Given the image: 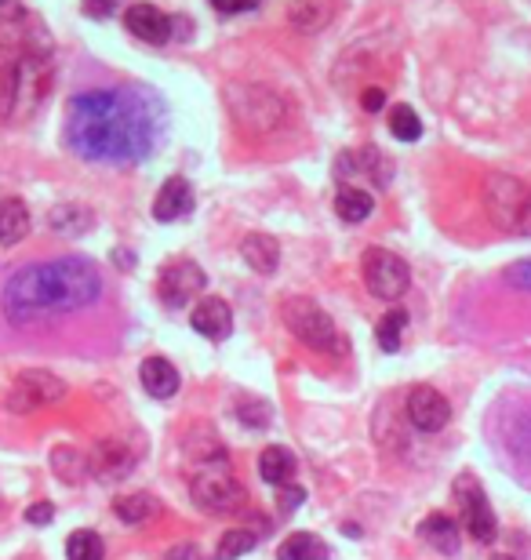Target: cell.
Here are the masks:
<instances>
[{
	"label": "cell",
	"instance_id": "34",
	"mask_svg": "<svg viewBox=\"0 0 531 560\" xmlns=\"http://www.w3.org/2000/svg\"><path fill=\"white\" fill-rule=\"evenodd\" d=\"M506 277L513 280V284H521V288H528L531 291V262H521V266H513Z\"/></svg>",
	"mask_w": 531,
	"mask_h": 560
},
{
	"label": "cell",
	"instance_id": "10",
	"mask_svg": "<svg viewBox=\"0 0 531 560\" xmlns=\"http://www.w3.org/2000/svg\"><path fill=\"white\" fill-rule=\"evenodd\" d=\"M204 284H208V277H204L201 266L179 259V262H168L161 270V277H157V295H161V302L168 310H182L193 295H201Z\"/></svg>",
	"mask_w": 531,
	"mask_h": 560
},
{
	"label": "cell",
	"instance_id": "11",
	"mask_svg": "<svg viewBox=\"0 0 531 560\" xmlns=\"http://www.w3.org/2000/svg\"><path fill=\"white\" fill-rule=\"evenodd\" d=\"M408 419L419 433L444 430L451 419L448 397H444L441 390H433V386H415V390L408 393Z\"/></svg>",
	"mask_w": 531,
	"mask_h": 560
},
{
	"label": "cell",
	"instance_id": "5",
	"mask_svg": "<svg viewBox=\"0 0 531 560\" xmlns=\"http://www.w3.org/2000/svg\"><path fill=\"white\" fill-rule=\"evenodd\" d=\"M284 324H288L310 350L331 353V357H339L342 353V339H339V331H335V320H331L317 302L291 299L288 306H284Z\"/></svg>",
	"mask_w": 531,
	"mask_h": 560
},
{
	"label": "cell",
	"instance_id": "6",
	"mask_svg": "<svg viewBox=\"0 0 531 560\" xmlns=\"http://www.w3.org/2000/svg\"><path fill=\"white\" fill-rule=\"evenodd\" d=\"M364 284H368V291L375 299H386V302L401 299L411 284L408 262L386 248H371L364 255Z\"/></svg>",
	"mask_w": 531,
	"mask_h": 560
},
{
	"label": "cell",
	"instance_id": "1",
	"mask_svg": "<svg viewBox=\"0 0 531 560\" xmlns=\"http://www.w3.org/2000/svg\"><path fill=\"white\" fill-rule=\"evenodd\" d=\"M157 117L146 95L131 88L84 91L66 113V142L73 153L102 164H135L157 146Z\"/></svg>",
	"mask_w": 531,
	"mask_h": 560
},
{
	"label": "cell",
	"instance_id": "15",
	"mask_svg": "<svg viewBox=\"0 0 531 560\" xmlns=\"http://www.w3.org/2000/svg\"><path fill=\"white\" fill-rule=\"evenodd\" d=\"M190 208H193L190 182L182 179V175H175V179L164 182L161 193H157V200H153V219H157V222H175V219H182V215H186Z\"/></svg>",
	"mask_w": 531,
	"mask_h": 560
},
{
	"label": "cell",
	"instance_id": "33",
	"mask_svg": "<svg viewBox=\"0 0 531 560\" xmlns=\"http://www.w3.org/2000/svg\"><path fill=\"white\" fill-rule=\"evenodd\" d=\"M302 499H306V491L295 488V484H291V488H284V491H281V510H284V513H291V510H295V506H299Z\"/></svg>",
	"mask_w": 531,
	"mask_h": 560
},
{
	"label": "cell",
	"instance_id": "21",
	"mask_svg": "<svg viewBox=\"0 0 531 560\" xmlns=\"http://www.w3.org/2000/svg\"><path fill=\"white\" fill-rule=\"evenodd\" d=\"M295 466H299L295 455H291L288 448H277V444L259 455V473L266 484H288V480L295 477Z\"/></svg>",
	"mask_w": 531,
	"mask_h": 560
},
{
	"label": "cell",
	"instance_id": "2",
	"mask_svg": "<svg viewBox=\"0 0 531 560\" xmlns=\"http://www.w3.org/2000/svg\"><path fill=\"white\" fill-rule=\"evenodd\" d=\"M102 277L88 259H51L26 266L4 288V313L15 324L41 320L51 313L84 310L99 299Z\"/></svg>",
	"mask_w": 531,
	"mask_h": 560
},
{
	"label": "cell",
	"instance_id": "24",
	"mask_svg": "<svg viewBox=\"0 0 531 560\" xmlns=\"http://www.w3.org/2000/svg\"><path fill=\"white\" fill-rule=\"evenodd\" d=\"M371 208H375V200H371V193L364 190H339V197H335V211H339V219L346 222H364L371 215Z\"/></svg>",
	"mask_w": 531,
	"mask_h": 560
},
{
	"label": "cell",
	"instance_id": "28",
	"mask_svg": "<svg viewBox=\"0 0 531 560\" xmlns=\"http://www.w3.org/2000/svg\"><path fill=\"white\" fill-rule=\"evenodd\" d=\"M48 222H51V230H59V233H88V226H91V211H84V208H73V204H66V208H55L48 215Z\"/></svg>",
	"mask_w": 531,
	"mask_h": 560
},
{
	"label": "cell",
	"instance_id": "29",
	"mask_svg": "<svg viewBox=\"0 0 531 560\" xmlns=\"http://www.w3.org/2000/svg\"><path fill=\"white\" fill-rule=\"evenodd\" d=\"M390 131L397 135L401 142H415L422 135V120L419 113L411 110V106H397V110H390Z\"/></svg>",
	"mask_w": 531,
	"mask_h": 560
},
{
	"label": "cell",
	"instance_id": "36",
	"mask_svg": "<svg viewBox=\"0 0 531 560\" xmlns=\"http://www.w3.org/2000/svg\"><path fill=\"white\" fill-rule=\"evenodd\" d=\"M382 102H386V95H382L379 88H368V91H364L361 106H364V110H368V113H375V110H382Z\"/></svg>",
	"mask_w": 531,
	"mask_h": 560
},
{
	"label": "cell",
	"instance_id": "39",
	"mask_svg": "<svg viewBox=\"0 0 531 560\" xmlns=\"http://www.w3.org/2000/svg\"><path fill=\"white\" fill-rule=\"evenodd\" d=\"M491 560H513V557H506V553H499V557H491Z\"/></svg>",
	"mask_w": 531,
	"mask_h": 560
},
{
	"label": "cell",
	"instance_id": "19",
	"mask_svg": "<svg viewBox=\"0 0 531 560\" xmlns=\"http://www.w3.org/2000/svg\"><path fill=\"white\" fill-rule=\"evenodd\" d=\"M30 233V211L19 197L0 200V244H19Z\"/></svg>",
	"mask_w": 531,
	"mask_h": 560
},
{
	"label": "cell",
	"instance_id": "37",
	"mask_svg": "<svg viewBox=\"0 0 531 560\" xmlns=\"http://www.w3.org/2000/svg\"><path fill=\"white\" fill-rule=\"evenodd\" d=\"M517 230L531 233V197H528V204H524V215H521V226H517Z\"/></svg>",
	"mask_w": 531,
	"mask_h": 560
},
{
	"label": "cell",
	"instance_id": "9",
	"mask_svg": "<svg viewBox=\"0 0 531 560\" xmlns=\"http://www.w3.org/2000/svg\"><path fill=\"white\" fill-rule=\"evenodd\" d=\"M455 499H459L462 520H466V531H470L473 539H477V542H491V539H495L499 524H495L491 502H488V495H484L481 484H477V477L462 473V477L455 480Z\"/></svg>",
	"mask_w": 531,
	"mask_h": 560
},
{
	"label": "cell",
	"instance_id": "3",
	"mask_svg": "<svg viewBox=\"0 0 531 560\" xmlns=\"http://www.w3.org/2000/svg\"><path fill=\"white\" fill-rule=\"evenodd\" d=\"M48 91V66L26 55L22 62L0 73V120L30 117Z\"/></svg>",
	"mask_w": 531,
	"mask_h": 560
},
{
	"label": "cell",
	"instance_id": "35",
	"mask_svg": "<svg viewBox=\"0 0 531 560\" xmlns=\"http://www.w3.org/2000/svg\"><path fill=\"white\" fill-rule=\"evenodd\" d=\"M168 560H201V550H197V546H190V542H182V546L168 550Z\"/></svg>",
	"mask_w": 531,
	"mask_h": 560
},
{
	"label": "cell",
	"instance_id": "30",
	"mask_svg": "<svg viewBox=\"0 0 531 560\" xmlns=\"http://www.w3.org/2000/svg\"><path fill=\"white\" fill-rule=\"evenodd\" d=\"M121 0H84V11H88L91 19H110L113 11H117Z\"/></svg>",
	"mask_w": 531,
	"mask_h": 560
},
{
	"label": "cell",
	"instance_id": "7",
	"mask_svg": "<svg viewBox=\"0 0 531 560\" xmlns=\"http://www.w3.org/2000/svg\"><path fill=\"white\" fill-rule=\"evenodd\" d=\"M528 197L531 193L524 190V182L513 179V175H491L488 186H484V208H488L491 222L502 226V230L521 226V215H524Z\"/></svg>",
	"mask_w": 531,
	"mask_h": 560
},
{
	"label": "cell",
	"instance_id": "31",
	"mask_svg": "<svg viewBox=\"0 0 531 560\" xmlns=\"http://www.w3.org/2000/svg\"><path fill=\"white\" fill-rule=\"evenodd\" d=\"M51 517H55V506H51V502H33L30 510H26V520H30V524H37V528H44Z\"/></svg>",
	"mask_w": 531,
	"mask_h": 560
},
{
	"label": "cell",
	"instance_id": "25",
	"mask_svg": "<svg viewBox=\"0 0 531 560\" xmlns=\"http://www.w3.org/2000/svg\"><path fill=\"white\" fill-rule=\"evenodd\" d=\"M66 557L70 560H102L106 557V546H102V539L95 535V531L81 528L66 539Z\"/></svg>",
	"mask_w": 531,
	"mask_h": 560
},
{
	"label": "cell",
	"instance_id": "18",
	"mask_svg": "<svg viewBox=\"0 0 531 560\" xmlns=\"http://www.w3.org/2000/svg\"><path fill=\"white\" fill-rule=\"evenodd\" d=\"M419 539L426 546H433L437 553H455L459 550V524L448 517V513H430V517L419 524Z\"/></svg>",
	"mask_w": 531,
	"mask_h": 560
},
{
	"label": "cell",
	"instance_id": "4",
	"mask_svg": "<svg viewBox=\"0 0 531 560\" xmlns=\"http://www.w3.org/2000/svg\"><path fill=\"white\" fill-rule=\"evenodd\" d=\"M193 502L208 513L241 510L244 488H241V480L230 473V462H226L222 451L201 459V470H197V477H193Z\"/></svg>",
	"mask_w": 531,
	"mask_h": 560
},
{
	"label": "cell",
	"instance_id": "22",
	"mask_svg": "<svg viewBox=\"0 0 531 560\" xmlns=\"http://www.w3.org/2000/svg\"><path fill=\"white\" fill-rule=\"evenodd\" d=\"M277 560H328V546L310 531H295L281 542Z\"/></svg>",
	"mask_w": 531,
	"mask_h": 560
},
{
	"label": "cell",
	"instance_id": "32",
	"mask_svg": "<svg viewBox=\"0 0 531 560\" xmlns=\"http://www.w3.org/2000/svg\"><path fill=\"white\" fill-rule=\"evenodd\" d=\"M211 8L226 11V15H237V11H251V8H259V0H211Z\"/></svg>",
	"mask_w": 531,
	"mask_h": 560
},
{
	"label": "cell",
	"instance_id": "17",
	"mask_svg": "<svg viewBox=\"0 0 531 560\" xmlns=\"http://www.w3.org/2000/svg\"><path fill=\"white\" fill-rule=\"evenodd\" d=\"M241 255L255 273H273L281 266V244L270 233H248L241 240Z\"/></svg>",
	"mask_w": 531,
	"mask_h": 560
},
{
	"label": "cell",
	"instance_id": "8",
	"mask_svg": "<svg viewBox=\"0 0 531 560\" xmlns=\"http://www.w3.org/2000/svg\"><path fill=\"white\" fill-rule=\"evenodd\" d=\"M62 393H66V382H62L59 375H51V371H41V368L22 371L8 393V408L15 411V415H26V411L55 404Z\"/></svg>",
	"mask_w": 531,
	"mask_h": 560
},
{
	"label": "cell",
	"instance_id": "38",
	"mask_svg": "<svg viewBox=\"0 0 531 560\" xmlns=\"http://www.w3.org/2000/svg\"><path fill=\"white\" fill-rule=\"evenodd\" d=\"M0 11H11V15H19V4H15V0H0Z\"/></svg>",
	"mask_w": 531,
	"mask_h": 560
},
{
	"label": "cell",
	"instance_id": "27",
	"mask_svg": "<svg viewBox=\"0 0 531 560\" xmlns=\"http://www.w3.org/2000/svg\"><path fill=\"white\" fill-rule=\"evenodd\" d=\"M255 550V531L248 528H230L219 539V550H215V560H241L244 553Z\"/></svg>",
	"mask_w": 531,
	"mask_h": 560
},
{
	"label": "cell",
	"instance_id": "13",
	"mask_svg": "<svg viewBox=\"0 0 531 560\" xmlns=\"http://www.w3.org/2000/svg\"><path fill=\"white\" fill-rule=\"evenodd\" d=\"M193 331H201L208 342H222L230 339L233 331V310L226 299H215V295H208V299L197 302V310H193Z\"/></svg>",
	"mask_w": 531,
	"mask_h": 560
},
{
	"label": "cell",
	"instance_id": "12",
	"mask_svg": "<svg viewBox=\"0 0 531 560\" xmlns=\"http://www.w3.org/2000/svg\"><path fill=\"white\" fill-rule=\"evenodd\" d=\"M88 470L102 480V484H117L135 470V451L124 440H99L88 455Z\"/></svg>",
	"mask_w": 531,
	"mask_h": 560
},
{
	"label": "cell",
	"instance_id": "26",
	"mask_svg": "<svg viewBox=\"0 0 531 560\" xmlns=\"http://www.w3.org/2000/svg\"><path fill=\"white\" fill-rule=\"evenodd\" d=\"M408 328V313L404 310H390L386 317L379 320V328H375V339L386 353H397L401 350V335Z\"/></svg>",
	"mask_w": 531,
	"mask_h": 560
},
{
	"label": "cell",
	"instance_id": "23",
	"mask_svg": "<svg viewBox=\"0 0 531 560\" xmlns=\"http://www.w3.org/2000/svg\"><path fill=\"white\" fill-rule=\"evenodd\" d=\"M51 470H55V477L62 484H77L84 477V470H88V459L77 448H55L51 451Z\"/></svg>",
	"mask_w": 531,
	"mask_h": 560
},
{
	"label": "cell",
	"instance_id": "20",
	"mask_svg": "<svg viewBox=\"0 0 531 560\" xmlns=\"http://www.w3.org/2000/svg\"><path fill=\"white\" fill-rule=\"evenodd\" d=\"M113 510H117L124 524H146V520L161 517V502L153 499L150 491H139V495H121L113 502Z\"/></svg>",
	"mask_w": 531,
	"mask_h": 560
},
{
	"label": "cell",
	"instance_id": "16",
	"mask_svg": "<svg viewBox=\"0 0 531 560\" xmlns=\"http://www.w3.org/2000/svg\"><path fill=\"white\" fill-rule=\"evenodd\" d=\"M139 379H142V390L150 393V397L157 400H168L179 393V371H175V364L164 357H146L139 368Z\"/></svg>",
	"mask_w": 531,
	"mask_h": 560
},
{
	"label": "cell",
	"instance_id": "14",
	"mask_svg": "<svg viewBox=\"0 0 531 560\" xmlns=\"http://www.w3.org/2000/svg\"><path fill=\"white\" fill-rule=\"evenodd\" d=\"M124 26H128L131 37L146 40V44H164L171 37V19L153 4H131L124 11Z\"/></svg>",
	"mask_w": 531,
	"mask_h": 560
}]
</instances>
